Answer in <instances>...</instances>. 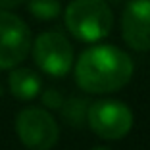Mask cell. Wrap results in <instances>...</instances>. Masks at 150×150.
I'll list each match as a JSON object with an SVG mask.
<instances>
[{
  "label": "cell",
  "instance_id": "1",
  "mask_svg": "<svg viewBox=\"0 0 150 150\" xmlns=\"http://www.w3.org/2000/svg\"><path fill=\"white\" fill-rule=\"evenodd\" d=\"M133 60L114 44H96L87 48L75 64V81L88 94L115 93L131 81Z\"/></svg>",
  "mask_w": 150,
  "mask_h": 150
},
{
  "label": "cell",
  "instance_id": "2",
  "mask_svg": "<svg viewBox=\"0 0 150 150\" xmlns=\"http://www.w3.org/2000/svg\"><path fill=\"white\" fill-rule=\"evenodd\" d=\"M64 21L77 40L98 42L110 35L114 13L106 0H71L64 12Z\"/></svg>",
  "mask_w": 150,
  "mask_h": 150
},
{
  "label": "cell",
  "instance_id": "3",
  "mask_svg": "<svg viewBox=\"0 0 150 150\" xmlns=\"http://www.w3.org/2000/svg\"><path fill=\"white\" fill-rule=\"evenodd\" d=\"M87 123L96 137L104 141H119L133 129V112L121 100L100 98L88 106Z\"/></svg>",
  "mask_w": 150,
  "mask_h": 150
},
{
  "label": "cell",
  "instance_id": "4",
  "mask_svg": "<svg viewBox=\"0 0 150 150\" xmlns=\"http://www.w3.org/2000/svg\"><path fill=\"white\" fill-rule=\"evenodd\" d=\"M31 29L12 10H0V69H12L31 52Z\"/></svg>",
  "mask_w": 150,
  "mask_h": 150
},
{
  "label": "cell",
  "instance_id": "5",
  "mask_svg": "<svg viewBox=\"0 0 150 150\" xmlns=\"http://www.w3.org/2000/svg\"><path fill=\"white\" fill-rule=\"evenodd\" d=\"M33 60L44 73L64 77L73 66V46L66 35L58 31H44L31 44Z\"/></svg>",
  "mask_w": 150,
  "mask_h": 150
},
{
  "label": "cell",
  "instance_id": "6",
  "mask_svg": "<svg viewBox=\"0 0 150 150\" xmlns=\"http://www.w3.org/2000/svg\"><path fill=\"white\" fill-rule=\"evenodd\" d=\"M16 133L29 150H50L60 137L54 115L42 108H25L19 112L16 117Z\"/></svg>",
  "mask_w": 150,
  "mask_h": 150
},
{
  "label": "cell",
  "instance_id": "7",
  "mask_svg": "<svg viewBox=\"0 0 150 150\" xmlns=\"http://www.w3.org/2000/svg\"><path fill=\"white\" fill-rule=\"evenodd\" d=\"M121 35L129 48L150 50V0H131L121 16Z\"/></svg>",
  "mask_w": 150,
  "mask_h": 150
},
{
  "label": "cell",
  "instance_id": "8",
  "mask_svg": "<svg viewBox=\"0 0 150 150\" xmlns=\"http://www.w3.org/2000/svg\"><path fill=\"white\" fill-rule=\"evenodd\" d=\"M8 87L10 93L21 102H29L33 98L39 96L42 81H40L39 73L31 67H12L8 77Z\"/></svg>",
  "mask_w": 150,
  "mask_h": 150
},
{
  "label": "cell",
  "instance_id": "9",
  "mask_svg": "<svg viewBox=\"0 0 150 150\" xmlns=\"http://www.w3.org/2000/svg\"><path fill=\"white\" fill-rule=\"evenodd\" d=\"M88 106L91 102L88 98L83 96H71L67 100H64L62 104V117L67 125L71 127H81V125L87 123V114H88Z\"/></svg>",
  "mask_w": 150,
  "mask_h": 150
},
{
  "label": "cell",
  "instance_id": "10",
  "mask_svg": "<svg viewBox=\"0 0 150 150\" xmlns=\"http://www.w3.org/2000/svg\"><path fill=\"white\" fill-rule=\"evenodd\" d=\"M27 8H29L31 16H35L37 19H42V21L56 19L62 13L60 0H27Z\"/></svg>",
  "mask_w": 150,
  "mask_h": 150
},
{
  "label": "cell",
  "instance_id": "11",
  "mask_svg": "<svg viewBox=\"0 0 150 150\" xmlns=\"http://www.w3.org/2000/svg\"><path fill=\"white\" fill-rule=\"evenodd\" d=\"M64 100H66V98H64L62 93L56 91V88H48V91L42 93V104L46 108H50V110H60L62 104H64Z\"/></svg>",
  "mask_w": 150,
  "mask_h": 150
},
{
  "label": "cell",
  "instance_id": "12",
  "mask_svg": "<svg viewBox=\"0 0 150 150\" xmlns=\"http://www.w3.org/2000/svg\"><path fill=\"white\" fill-rule=\"evenodd\" d=\"M25 2L27 0H0V10H13Z\"/></svg>",
  "mask_w": 150,
  "mask_h": 150
},
{
  "label": "cell",
  "instance_id": "13",
  "mask_svg": "<svg viewBox=\"0 0 150 150\" xmlns=\"http://www.w3.org/2000/svg\"><path fill=\"white\" fill-rule=\"evenodd\" d=\"M91 150H112V148H108V146H93Z\"/></svg>",
  "mask_w": 150,
  "mask_h": 150
},
{
  "label": "cell",
  "instance_id": "14",
  "mask_svg": "<svg viewBox=\"0 0 150 150\" xmlns=\"http://www.w3.org/2000/svg\"><path fill=\"white\" fill-rule=\"evenodd\" d=\"M0 94H2V87H0Z\"/></svg>",
  "mask_w": 150,
  "mask_h": 150
}]
</instances>
